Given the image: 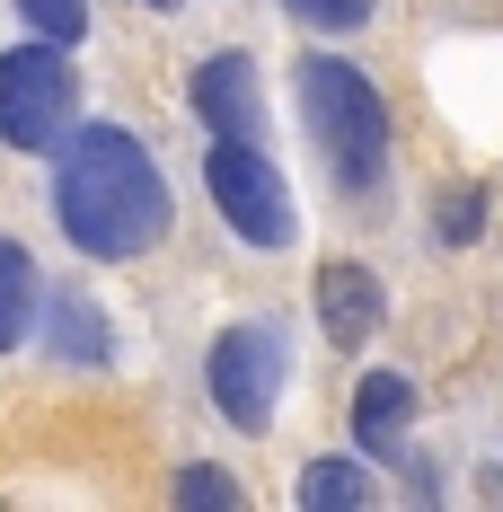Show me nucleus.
Here are the masks:
<instances>
[{"instance_id":"nucleus-4","label":"nucleus","mask_w":503,"mask_h":512,"mask_svg":"<svg viewBox=\"0 0 503 512\" xmlns=\"http://www.w3.org/2000/svg\"><path fill=\"white\" fill-rule=\"evenodd\" d=\"M283 371H292V345H283V327H230V336H212V362H203V380H212V407L230 415L239 433H265L274 424V398H283Z\"/></svg>"},{"instance_id":"nucleus-2","label":"nucleus","mask_w":503,"mask_h":512,"mask_svg":"<svg viewBox=\"0 0 503 512\" xmlns=\"http://www.w3.org/2000/svg\"><path fill=\"white\" fill-rule=\"evenodd\" d=\"M301 115H309V142L336 168V186L345 195H371L380 168H389V106H380V89L353 62L318 53V62H301Z\"/></svg>"},{"instance_id":"nucleus-6","label":"nucleus","mask_w":503,"mask_h":512,"mask_svg":"<svg viewBox=\"0 0 503 512\" xmlns=\"http://www.w3.org/2000/svg\"><path fill=\"white\" fill-rule=\"evenodd\" d=\"M195 115L212 124V133H230V142H256L265 98H256V62H248V53H221V62H203V71H195Z\"/></svg>"},{"instance_id":"nucleus-8","label":"nucleus","mask_w":503,"mask_h":512,"mask_svg":"<svg viewBox=\"0 0 503 512\" xmlns=\"http://www.w3.org/2000/svg\"><path fill=\"white\" fill-rule=\"evenodd\" d=\"M406 415H415V380H406V371H371V380H362V407H353V442L398 451Z\"/></svg>"},{"instance_id":"nucleus-15","label":"nucleus","mask_w":503,"mask_h":512,"mask_svg":"<svg viewBox=\"0 0 503 512\" xmlns=\"http://www.w3.org/2000/svg\"><path fill=\"white\" fill-rule=\"evenodd\" d=\"M477 195H451V204H442V239H451V248H468V239H477Z\"/></svg>"},{"instance_id":"nucleus-5","label":"nucleus","mask_w":503,"mask_h":512,"mask_svg":"<svg viewBox=\"0 0 503 512\" xmlns=\"http://www.w3.org/2000/svg\"><path fill=\"white\" fill-rule=\"evenodd\" d=\"M71 98H80V80H71V62H62L53 45L0 53V142L45 151L53 133L71 124Z\"/></svg>"},{"instance_id":"nucleus-16","label":"nucleus","mask_w":503,"mask_h":512,"mask_svg":"<svg viewBox=\"0 0 503 512\" xmlns=\"http://www.w3.org/2000/svg\"><path fill=\"white\" fill-rule=\"evenodd\" d=\"M151 9H177V0H151Z\"/></svg>"},{"instance_id":"nucleus-13","label":"nucleus","mask_w":503,"mask_h":512,"mask_svg":"<svg viewBox=\"0 0 503 512\" xmlns=\"http://www.w3.org/2000/svg\"><path fill=\"white\" fill-rule=\"evenodd\" d=\"M301 27H327V36H345V27H362L371 18V0H283Z\"/></svg>"},{"instance_id":"nucleus-11","label":"nucleus","mask_w":503,"mask_h":512,"mask_svg":"<svg viewBox=\"0 0 503 512\" xmlns=\"http://www.w3.org/2000/svg\"><path fill=\"white\" fill-rule=\"evenodd\" d=\"M301 504L309 512H362L371 504V477L353 460H318V468H301Z\"/></svg>"},{"instance_id":"nucleus-14","label":"nucleus","mask_w":503,"mask_h":512,"mask_svg":"<svg viewBox=\"0 0 503 512\" xmlns=\"http://www.w3.org/2000/svg\"><path fill=\"white\" fill-rule=\"evenodd\" d=\"M18 9H27L45 36H71V45H80V27H89V0H18Z\"/></svg>"},{"instance_id":"nucleus-3","label":"nucleus","mask_w":503,"mask_h":512,"mask_svg":"<svg viewBox=\"0 0 503 512\" xmlns=\"http://www.w3.org/2000/svg\"><path fill=\"white\" fill-rule=\"evenodd\" d=\"M203 177H212V204H221V221H230L248 248H292V186H283V168L256 151V142L212 133Z\"/></svg>"},{"instance_id":"nucleus-7","label":"nucleus","mask_w":503,"mask_h":512,"mask_svg":"<svg viewBox=\"0 0 503 512\" xmlns=\"http://www.w3.org/2000/svg\"><path fill=\"white\" fill-rule=\"evenodd\" d=\"M318 318H327V336H336L345 354H353V345H371V336H380V274L336 256V265L318 274Z\"/></svg>"},{"instance_id":"nucleus-1","label":"nucleus","mask_w":503,"mask_h":512,"mask_svg":"<svg viewBox=\"0 0 503 512\" xmlns=\"http://www.w3.org/2000/svg\"><path fill=\"white\" fill-rule=\"evenodd\" d=\"M53 212H62V239L98 265H124L168 239V177L159 159L124 133V124H89L71 133V151L53 168Z\"/></svg>"},{"instance_id":"nucleus-9","label":"nucleus","mask_w":503,"mask_h":512,"mask_svg":"<svg viewBox=\"0 0 503 512\" xmlns=\"http://www.w3.org/2000/svg\"><path fill=\"white\" fill-rule=\"evenodd\" d=\"M53 354L80 362V371H98L106 354H115V336H106V318L89 292H53Z\"/></svg>"},{"instance_id":"nucleus-12","label":"nucleus","mask_w":503,"mask_h":512,"mask_svg":"<svg viewBox=\"0 0 503 512\" xmlns=\"http://www.w3.org/2000/svg\"><path fill=\"white\" fill-rule=\"evenodd\" d=\"M177 504L230 512V504H239V477H221V468H177Z\"/></svg>"},{"instance_id":"nucleus-10","label":"nucleus","mask_w":503,"mask_h":512,"mask_svg":"<svg viewBox=\"0 0 503 512\" xmlns=\"http://www.w3.org/2000/svg\"><path fill=\"white\" fill-rule=\"evenodd\" d=\"M27 327H36V265H27V248L0 239V354H9Z\"/></svg>"}]
</instances>
